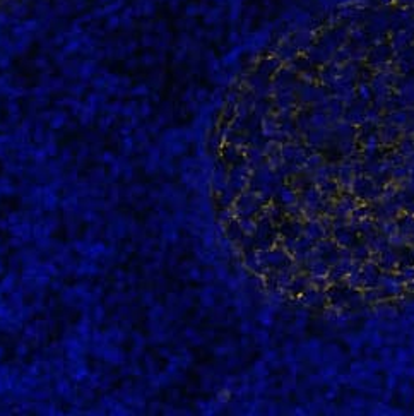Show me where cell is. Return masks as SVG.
<instances>
[{"label": "cell", "instance_id": "4", "mask_svg": "<svg viewBox=\"0 0 414 416\" xmlns=\"http://www.w3.org/2000/svg\"><path fill=\"white\" fill-rule=\"evenodd\" d=\"M378 288H380L384 298H396V296H401L402 291H404V283L399 279L397 274H394V272H390V271H385V272H382V276H380Z\"/></svg>", "mask_w": 414, "mask_h": 416}, {"label": "cell", "instance_id": "5", "mask_svg": "<svg viewBox=\"0 0 414 416\" xmlns=\"http://www.w3.org/2000/svg\"><path fill=\"white\" fill-rule=\"evenodd\" d=\"M332 237H334V242L339 247H347L351 249L356 242H358V231L353 225H342V226H335L332 228Z\"/></svg>", "mask_w": 414, "mask_h": 416}, {"label": "cell", "instance_id": "31", "mask_svg": "<svg viewBox=\"0 0 414 416\" xmlns=\"http://www.w3.org/2000/svg\"><path fill=\"white\" fill-rule=\"evenodd\" d=\"M282 249L286 250V252H289L293 255V252H295L296 249V238H291V237H282V242H281Z\"/></svg>", "mask_w": 414, "mask_h": 416}, {"label": "cell", "instance_id": "6", "mask_svg": "<svg viewBox=\"0 0 414 416\" xmlns=\"http://www.w3.org/2000/svg\"><path fill=\"white\" fill-rule=\"evenodd\" d=\"M300 300H301V305H307V307H312V308H322L327 302V295H326V291L324 290H319V288H315V286H310L301 293Z\"/></svg>", "mask_w": 414, "mask_h": 416}, {"label": "cell", "instance_id": "29", "mask_svg": "<svg viewBox=\"0 0 414 416\" xmlns=\"http://www.w3.org/2000/svg\"><path fill=\"white\" fill-rule=\"evenodd\" d=\"M399 279L402 283H408V281L414 279V265H404V267H399V272H397Z\"/></svg>", "mask_w": 414, "mask_h": 416}, {"label": "cell", "instance_id": "15", "mask_svg": "<svg viewBox=\"0 0 414 416\" xmlns=\"http://www.w3.org/2000/svg\"><path fill=\"white\" fill-rule=\"evenodd\" d=\"M305 139H307L308 146H312V148H322L329 141V132L326 129H313L308 130Z\"/></svg>", "mask_w": 414, "mask_h": 416}, {"label": "cell", "instance_id": "20", "mask_svg": "<svg viewBox=\"0 0 414 416\" xmlns=\"http://www.w3.org/2000/svg\"><path fill=\"white\" fill-rule=\"evenodd\" d=\"M397 228H399V233L406 235V237H413L414 235V216L409 213L401 216V218L397 219Z\"/></svg>", "mask_w": 414, "mask_h": 416}, {"label": "cell", "instance_id": "13", "mask_svg": "<svg viewBox=\"0 0 414 416\" xmlns=\"http://www.w3.org/2000/svg\"><path fill=\"white\" fill-rule=\"evenodd\" d=\"M279 235L281 237H291V238L301 237L303 235V223H300L296 218L282 219V223L279 225Z\"/></svg>", "mask_w": 414, "mask_h": 416}, {"label": "cell", "instance_id": "26", "mask_svg": "<svg viewBox=\"0 0 414 416\" xmlns=\"http://www.w3.org/2000/svg\"><path fill=\"white\" fill-rule=\"evenodd\" d=\"M399 154H402L404 158H408V156H411V154L414 153V139L413 137H402L401 139V142H399V151H397Z\"/></svg>", "mask_w": 414, "mask_h": 416}, {"label": "cell", "instance_id": "2", "mask_svg": "<svg viewBox=\"0 0 414 416\" xmlns=\"http://www.w3.org/2000/svg\"><path fill=\"white\" fill-rule=\"evenodd\" d=\"M258 259H260L264 269H274L281 271L293 264L291 253L286 252L284 249H269V250H258Z\"/></svg>", "mask_w": 414, "mask_h": 416}, {"label": "cell", "instance_id": "8", "mask_svg": "<svg viewBox=\"0 0 414 416\" xmlns=\"http://www.w3.org/2000/svg\"><path fill=\"white\" fill-rule=\"evenodd\" d=\"M354 176L356 175L353 171V160H351V158H344V161L339 165L337 176H335L339 187L340 188H349L351 183H353V180H354Z\"/></svg>", "mask_w": 414, "mask_h": 416}, {"label": "cell", "instance_id": "33", "mask_svg": "<svg viewBox=\"0 0 414 416\" xmlns=\"http://www.w3.org/2000/svg\"><path fill=\"white\" fill-rule=\"evenodd\" d=\"M402 211H406V213H409V214H413L414 216V199L413 200H409L408 204L404 206V209Z\"/></svg>", "mask_w": 414, "mask_h": 416}, {"label": "cell", "instance_id": "32", "mask_svg": "<svg viewBox=\"0 0 414 416\" xmlns=\"http://www.w3.org/2000/svg\"><path fill=\"white\" fill-rule=\"evenodd\" d=\"M359 98H361L363 101H368V99L371 98V91H370L368 86H361V87H359Z\"/></svg>", "mask_w": 414, "mask_h": 416}, {"label": "cell", "instance_id": "24", "mask_svg": "<svg viewBox=\"0 0 414 416\" xmlns=\"http://www.w3.org/2000/svg\"><path fill=\"white\" fill-rule=\"evenodd\" d=\"M228 235L233 242H242V238L245 237V231L240 226V221H230L228 225Z\"/></svg>", "mask_w": 414, "mask_h": 416}, {"label": "cell", "instance_id": "9", "mask_svg": "<svg viewBox=\"0 0 414 416\" xmlns=\"http://www.w3.org/2000/svg\"><path fill=\"white\" fill-rule=\"evenodd\" d=\"M274 200H276V204H279L282 207H288L289 204L296 202L298 200V194L296 190L291 187L289 183H281L279 187L276 188V194H274Z\"/></svg>", "mask_w": 414, "mask_h": 416}, {"label": "cell", "instance_id": "28", "mask_svg": "<svg viewBox=\"0 0 414 416\" xmlns=\"http://www.w3.org/2000/svg\"><path fill=\"white\" fill-rule=\"evenodd\" d=\"M240 226L245 231V235H253L257 230V221L253 218H242L240 219Z\"/></svg>", "mask_w": 414, "mask_h": 416}, {"label": "cell", "instance_id": "23", "mask_svg": "<svg viewBox=\"0 0 414 416\" xmlns=\"http://www.w3.org/2000/svg\"><path fill=\"white\" fill-rule=\"evenodd\" d=\"M346 283L347 286L354 288V290H363V276H361V269L358 271H351L346 276Z\"/></svg>", "mask_w": 414, "mask_h": 416}, {"label": "cell", "instance_id": "10", "mask_svg": "<svg viewBox=\"0 0 414 416\" xmlns=\"http://www.w3.org/2000/svg\"><path fill=\"white\" fill-rule=\"evenodd\" d=\"M377 264L380 265L382 271H394V269L399 265V255H397V250L389 247L384 252L378 253V260Z\"/></svg>", "mask_w": 414, "mask_h": 416}, {"label": "cell", "instance_id": "27", "mask_svg": "<svg viewBox=\"0 0 414 416\" xmlns=\"http://www.w3.org/2000/svg\"><path fill=\"white\" fill-rule=\"evenodd\" d=\"M363 300L368 303H377L380 302V300H384V296H382V291L378 286L375 288H365V293H363Z\"/></svg>", "mask_w": 414, "mask_h": 416}, {"label": "cell", "instance_id": "16", "mask_svg": "<svg viewBox=\"0 0 414 416\" xmlns=\"http://www.w3.org/2000/svg\"><path fill=\"white\" fill-rule=\"evenodd\" d=\"M351 257H353V260H358V262H366L371 257V250L368 244H366L365 240H358L356 244L351 247Z\"/></svg>", "mask_w": 414, "mask_h": 416}, {"label": "cell", "instance_id": "30", "mask_svg": "<svg viewBox=\"0 0 414 416\" xmlns=\"http://www.w3.org/2000/svg\"><path fill=\"white\" fill-rule=\"evenodd\" d=\"M327 123H329V118H327V115H324V113H315L312 117L313 129H326Z\"/></svg>", "mask_w": 414, "mask_h": 416}, {"label": "cell", "instance_id": "7", "mask_svg": "<svg viewBox=\"0 0 414 416\" xmlns=\"http://www.w3.org/2000/svg\"><path fill=\"white\" fill-rule=\"evenodd\" d=\"M361 276H363V288H375L378 286V281L382 276V269L375 262H363L361 264Z\"/></svg>", "mask_w": 414, "mask_h": 416}, {"label": "cell", "instance_id": "25", "mask_svg": "<svg viewBox=\"0 0 414 416\" xmlns=\"http://www.w3.org/2000/svg\"><path fill=\"white\" fill-rule=\"evenodd\" d=\"M408 176H409V168L406 163L399 165V166H394L392 171H390V178H392L394 182H404Z\"/></svg>", "mask_w": 414, "mask_h": 416}, {"label": "cell", "instance_id": "1", "mask_svg": "<svg viewBox=\"0 0 414 416\" xmlns=\"http://www.w3.org/2000/svg\"><path fill=\"white\" fill-rule=\"evenodd\" d=\"M382 188L380 185H377L371 180L368 175H356L353 183H351V190L356 199L361 200H377L382 197Z\"/></svg>", "mask_w": 414, "mask_h": 416}, {"label": "cell", "instance_id": "14", "mask_svg": "<svg viewBox=\"0 0 414 416\" xmlns=\"http://www.w3.org/2000/svg\"><path fill=\"white\" fill-rule=\"evenodd\" d=\"M363 240L368 244L371 253H380V252H384V250H387L390 247L389 238L384 237V235H380L378 231L377 233H373V235H370V237L363 238Z\"/></svg>", "mask_w": 414, "mask_h": 416}, {"label": "cell", "instance_id": "18", "mask_svg": "<svg viewBox=\"0 0 414 416\" xmlns=\"http://www.w3.org/2000/svg\"><path fill=\"white\" fill-rule=\"evenodd\" d=\"M399 136H401L399 127L394 125V123H389V125H385L380 130V142L382 144H392V142L399 141Z\"/></svg>", "mask_w": 414, "mask_h": 416}, {"label": "cell", "instance_id": "3", "mask_svg": "<svg viewBox=\"0 0 414 416\" xmlns=\"http://www.w3.org/2000/svg\"><path fill=\"white\" fill-rule=\"evenodd\" d=\"M235 207H237V214L240 218H251V216L260 213L262 200L258 199V195L253 190H250L240 195L237 202H235Z\"/></svg>", "mask_w": 414, "mask_h": 416}, {"label": "cell", "instance_id": "12", "mask_svg": "<svg viewBox=\"0 0 414 416\" xmlns=\"http://www.w3.org/2000/svg\"><path fill=\"white\" fill-rule=\"evenodd\" d=\"M310 286H312L310 274H300V272H298V274L289 281V284L284 288V290H286V293H289V295H301V293Z\"/></svg>", "mask_w": 414, "mask_h": 416}, {"label": "cell", "instance_id": "22", "mask_svg": "<svg viewBox=\"0 0 414 416\" xmlns=\"http://www.w3.org/2000/svg\"><path fill=\"white\" fill-rule=\"evenodd\" d=\"M267 218L270 219L272 223H277V225H281L282 219L286 218V211L284 207L279 206V204H272V206H269V209L265 211Z\"/></svg>", "mask_w": 414, "mask_h": 416}, {"label": "cell", "instance_id": "17", "mask_svg": "<svg viewBox=\"0 0 414 416\" xmlns=\"http://www.w3.org/2000/svg\"><path fill=\"white\" fill-rule=\"evenodd\" d=\"M377 223V230L380 235H384V237L390 238L392 235H396L399 228H397V221L394 218H387V219H378Z\"/></svg>", "mask_w": 414, "mask_h": 416}, {"label": "cell", "instance_id": "21", "mask_svg": "<svg viewBox=\"0 0 414 416\" xmlns=\"http://www.w3.org/2000/svg\"><path fill=\"white\" fill-rule=\"evenodd\" d=\"M326 163V156L324 154H319V153H312L310 156L307 158V161H305L303 165V169L308 173H313L315 169H319L322 165Z\"/></svg>", "mask_w": 414, "mask_h": 416}, {"label": "cell", "instance_id": "19", "mask_svg": "<svg viewBox=\"0 0 414 416\" xmlns=\"http://www.w3.org/2000/svg\"><path fill=\"white\" fill-rule=\"evenodd\" d=\"M319 190H320V194H322L324 197L332 199V197H337V195H339L340 187H339L337 180L331 178V180H326L324 183H320L319 185Z\"/></svg>", "mask_w": 414, "mask_h": 416}, {"label": "cell", "instance_id": "11", "mask_svg": "<svg viewBox=\"0 0 414 416\" xmlns=\"http://www.w3.org/2000/svg\"><path fill=\"white\" fill-rule=\"evenodd\" d=\"M303 235H307L308 238H312L313 242L320 240V238H326L329 237V231L324 228L322 223H320V218L319 219H308L307 223L303 225Z\"/></svg>", "mask_w": 414, "mask_h": 416}]
</instances>
